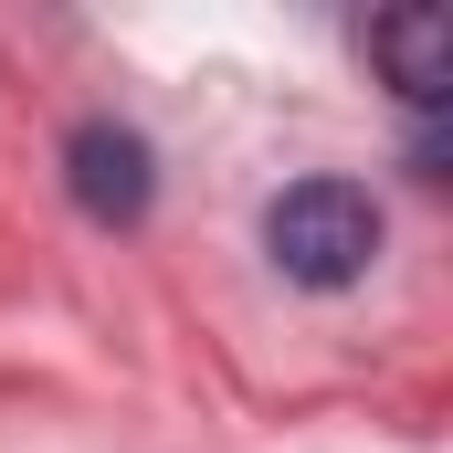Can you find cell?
I'll return each mask as SVG.
<instances>
[{
  "label": "cell",
  "instance_id": "cell-2",
  "mask_svg": "<svg viewBox=\"0 0 453 453\" xmlns=\"http://www.w3.org/2000/svg\"><path fill=\"white\" fill-rule=\"evenodd\" d=\"M64 201H74L96 232H137L148 222L158 158H148V137H137L127 116H85V127L64 137Z\"/></svg>",
  "mask_w": 453,
  "mask_h": 453
},
{
  "label": "cell",
  "instance_id": "cell-3",
  "mask_svg": "<svg viewBox=\"0 0 453 453\" xmlns=\"http://www.w3.org/2000/svg\"><path fill=\"white\" fill-rule=\"evenodd\" d=\"M358 53L390 74V96L411 116H433L453 96V21L433 0H401V11H380V21H358Z\"/></svg>",
  "mask_w": 453,
  "mask_h": 453
},
{
  "label": "cell",
  "instance_id": "cell-1",
  "mask_svg": "<svg viewBox=\"0 0 453 453\" xmlns=\"http://www.w3.org/2000/svg\"><path fill=\"white\" fill-rule=\"evenodd\" d=\"M264 253L285 285L306 296H348L369 264H380V201L358 180H296L264 201Z\"/></svg>",
  "mask_w": 453,
  "mask_h": 453
}]
</instances>
